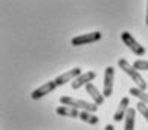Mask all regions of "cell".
<instances>
[{
	"mask_svg": "<svg viewBox=\"0 0 148 130\" xmlns=\"http://www.w3.org/2000/svg\"><path fill=\"white\" fill-rule=\"evenodd\" d=\"M118 67L123 70L126 75H129L130 78L133 79V82H136V87H139L141 90H147V82L144 81V78L141 76V73H139L136 69L133 67V64H130L126 58H120L118 60Z\"/></svg>",
	"mask_w": 148,
	"mask_h": 130,
	"instance_id": "cell-1",
	"label": "cell"
},
{
	"mask_svg": "<svg viewBox=\"0 0 148 130\" xmlns=\"http://www.w3.org/2000/svg\"><path fill=\"white\" fill-rule=\"evenodd\" d=\"M60 103L64 106H72V108L88 111V112H96L99 108V105H96V103H90V102L81 100V99H73V97H69V96H62L60 97Z\"/></svg>",
	"mask_w": 148,
	"mask_h": 130,
	"instance_id": "cell-2",
	"label": "cell"
},
{
	"mask_svg": "<svg viewBox=\"0 0 148 130\" xmlns=\"http://www.w3.org/2000/svg\"><path fill=\"white\" fill-rule=\"evenodd\" d=\"M121 40L124 42L126 47H129V49L132 51L133 54H136V55H144L145 54V48L129 31H123V33H121Z\"/></svg>",
	"mask_w": 148,
	"mask_h": 130,
	"instance_id": "cell-3",
	"label": "cell"
},
{
	"mask_svg": "<svg viewBox=\"0 0 148 130\" xmlns=\"http://www.w3.org/2000/svg\"><path fill=\"white\" fill-rule=\"evenodd\" d=\"M102 38V33L100 31H91V33H85V34H79V36H75L72 38V45L73 47H81L85 45V43H93V42H97Z\"/></svg>",
	"mask_w": 148,
	"mask_h": 130,
	"instance_id": "cell-4",
	"label": "cell"
},
{
	"mask_svg": "<svg viewBox=\"0 0 148 130\" xmlns=\"http://www.w3.org/2000/svg\"><path fill=\"white\" fill-rule=\"evenodd\" d=\"M114 75H115V69L112 66H108L105 69V78H103V96L109 97L112 96V90H114Z\"/></svg>",
	"mask_w": 148,
	"mask_h": 130,
	"instance_id": "cell-5",
	"label": "cell"
},
{
	"mask_svg": "<svg viewBox=\"0 0 148 130\" xmlns=\"http://www.w3.org/2000/svg\"><path fill=\"white\" fill-rule=\"evenodd\" d=\"M56 87H57L56 81H48V82H45V84H42L39 88H36L34 91H32L30 97H32L33 100H38V99H40V97H43V96H47V94H49L51 91H54Z\"/></svg>",
	"mask_w": 148,
	"mask_h": 130,
	"instance_id": "cell-6",
	"label": "cell"
},
{
	"mask_svg": "<svg viewBox=\"0 0 148 130\" xmlns=\"http://www.w3.org/2000/svg\"><path fill=\"white\" fill-rule=\"evenodd\" d=\"M81 73H82V72H81L79 67H73V69H71V70H67V72H64V73H62V75H58L54 81H56L57 87H58V85H64L66 82H71V81L76 79V78L79 76Z\"/></svg>",
	"mask_w": 148,
	"mask_h": 130,
	"instance_id": "cell-7",
	"label": "cell"
},
{
	"mask_svg": "<svg viewBox=\"0 0 148 130\" xmlns=\"http://www.w3.org/2000/svg\"><path fill=\"white\" fill-rule=\"evenodd\" d=\"M94 78H96V73H94V72H91V70L84 72V73H81L79 76H78L76 79H73V81L71 82V87H72L73 90H78V88H81L82 85L90 84Z\"/></svg>",
	"mask_w": 148,
	"mask_h": 130,
	"instance_id": "cell-8",
	"label": "cell"
},
{
	"mask_svg": "<svg viewBox=\"0 0 148 130\" xmlns=\"http://www.w3.org/2000/svg\"><path fill=\"white\" fill-rule=\"evenodd\" d=\"M85 90H87V93L91 96V99L94 100V103L96 105H102L103 102H105V96H103V93H100L97 88H96V85L94 84H87L85 85Z\"/></svg>",
	"mask_w": 148,
	"mask_h": 130,
	"instance_id": "cell-9",
	"label": "cell"
},
{
	"mask_svg": "<svg viewBox=\"0 0 148 130\" xmlns=\"http://www.w3.org/2000/svg\"><path fill=\"white\" fill-rule=\"evenodd\" d=\"M129 103H130L129 97H123V99L120 100V105H118L115 114H114V120L115 121H121L123 118H126V114H127V111H129Z\"/></svg>",
	"mask_w": 148,
	"mask_h": 130,
	"instance_id": "cell-10",
	"label": "cell"
},
{
	"mask_svg": "<svg viewBox=\"0 0 148 130\" xmlns=\"http://www.w3.org/2000/svg\"><path fill=\"white\" fill-rule=\"evenodd\" d=\"M56 112L58 115H62V117H69V118H79V109H76V108H72V106H58L56 109Z\"/></svg>",
	"mask_w": 148,
	"mask_h": 130,
	"instance_id": "cell-11",
	"label": "cell"
},
{
	"mask_svg": "<svg viewBox=\"0 0 148 130\" xmlns=\"http://www.w3.org/2000/svg\"><path fill=\"white\" fill-rule=\"evenodd\" d=\"M135 115H136V111L129 108L124 118V130H135Z\"/></svg>",
	"mask_w": 148,
	"mask_h": 130,
	"instance_id": "cell-12",
	"label": "cell"
},
{
	"mask_svg": "<svg viewBox=\"0 0 148 130\" xmlns=\"http://www.w3.org/2000/svg\"><path fill=\"white\" fill-rule=\"evenodd\" d=\"M79 120H82L84 123H88V124H91V126H94V124L99 123V117H96L94 112H88V111H81Z\"/></svg>",
	"mask_w": 148,
	"mask_h": 130,
	"instance_id": "cell-13",
	"label": "cell"
},
{
	"mask_svg": "<svg viewBox=\"0 0 148 130\" xmlns=\"http://www.w3.org/2000/svg\"><path fill=\"white\" fill-rule=\"evenodd\" d=\"M130 94L135 96V97H138L141 102H144V103L148 105V94H147L145 90H141L139 87H132V88H130Z\"/></svg>",
	"mask_w": 148,
	"mask_h": 130,
	"instance_id": "cell-14",
	"label": "cell"
},
{
	"mask_svg": "<svg viewBox=\"0 0 148 130\" xmlns=\"http://www.w3.org/2000/svg\"><path fill=\"white\" fill-rule=\"evenodd\" d=\"M136 109L141 112V114L144 115V118L148 121V105L147 103H144V102H139L138 105H136Z\"/></svg>",
	"mask_w": 148,
	"mask_h": 130,
	"instance_id": "cell-15",
	"label": "cell"
},
{
	"mask_svg": "<svg viewBox=\"0 0 148 130\" xmlns=\"http://www.w3.org/2000/svg\"><path fill=\"white\" fill-rule=\"evenodd\" d=\"M133 67L136 70H148V62L147 60H136L133 63Z\"/></svg>",
	"mask_w": 148,
	"mask_h": 130,
	"instance_id": "cell-16",
	"label": "cell"
},
{
	"mask_svg": "<svg viewBox=\"0 0 148 130\" xmlns=\"http://www.w3.org/2000/svg\"><path fill=\"white\" fill-rule=\"evenodd\" d=\"M145 24L148 25V0H147V16H145Z\"/></svg>",
	"mask_w": 148,
	"mask_h": 130,
	"instance_id": "cell-17",
	"label": "cell"
},
{
	"mask_svg": "<svg viewBox=\"0 0 148 130\" xmlns=\"http://www.w3.org/2000/svg\"><path fill=\"white\" fill-rule=\"evenodd\" d=\"M105 130H115V129H114V126H112V124H108V126L105 127Z\"/></svg>",
	"mask_w": 148,
	"mask_h": 130,
	"instance_id": "cell-18",
	"label": "cell"
}]
</instances>
